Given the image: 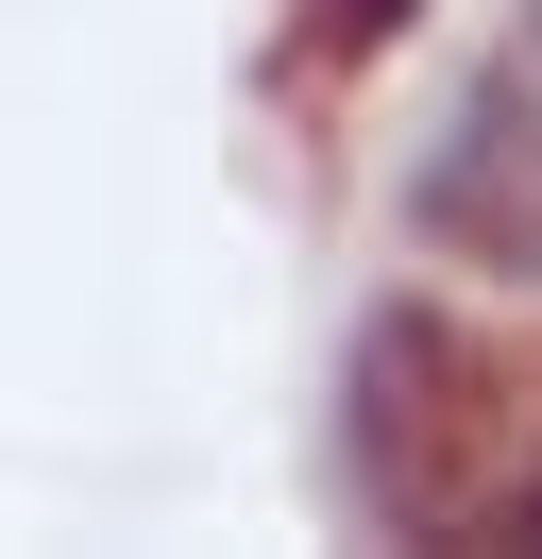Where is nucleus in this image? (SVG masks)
I'll return each instance as SVG.
<instances>
[{"label":"nucleus","instance_id":"2","mask_svg":"<svg viewBox=\"0 0 542 559\" xmlns=\"http://www.w3.org/2000/svg\"><path fill=\"white\" fill-rule=\"evenodd\" d=\"M424 221L440 238H492L508 272H542V103H458V136L424 153Z\"/></svg>","mask_w":542,"mask_h":559},{"label":"nucleus","instance_id":"1","mask_svg":"<svg viewBox=\"0 0 542 559\" xmlns=\"http://www.w3.org/2000/svg\"><path fill=\"white\" fill-rule=\"evenodd\" d=\"M356 491L406 543H508L542 491V390L440 306H373L356 340Z\"/></svg>","mask_w":542,"mask_h":559}]
</instances>
